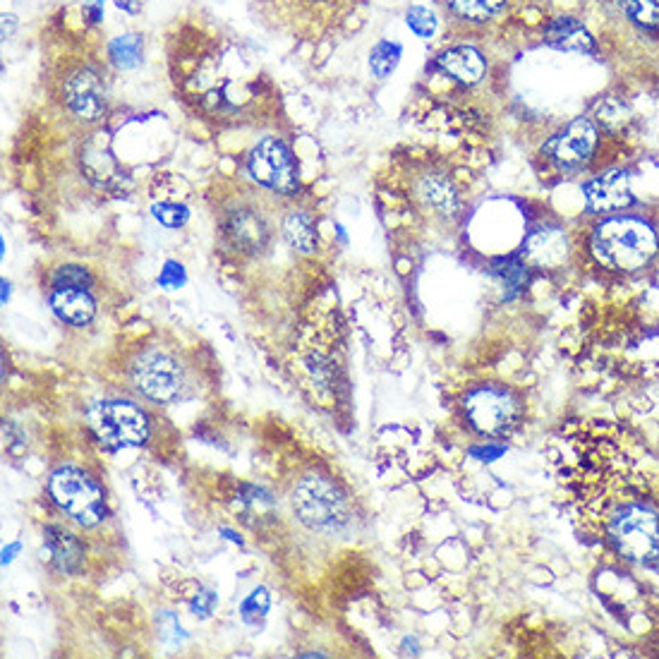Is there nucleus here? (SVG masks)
<instances>
[{
    "label": "nucleus",
    "instance_id": "f257e3e1",
    "mask_svg": "<svg viewBox=\"0 0 659 659\" xmlns=\"http://www.w3.org/2000/svg\"><path fill=\"white\" fill-rule=\"evenodd\" d=\"M659 250V238L648 221L636 216H612L595 226L592 252L604 266L621 271L643 269Z\"/></svg>",
    "mask_w": 659,
    "mask_h": 659
},
{
    "label": "nucleus",
    "instance_id": "f03ea898",
    "mask_svg": "<svg viewBox=\"0 0 659 659\" xmlns=\"http://www.w3.org/2000/svg\"><path fill=\"white\" fill-rule=\"evenodd\" d=\"M609 540L626 559L650 564L659 559V516L648 506H621L609 521Z\"/></svg>",
    "mask_w": 659,
    "mask_h": 659
},
{
    "label": "nucleus",
    "instance_id": "7ed1b4c3",
    "mask_svg": "<svg viewBox=\"0 0 659 659\" xmlns=\"http://www.w3.org/2000/svg\"><path fill=\"white\" fill-rule=\"evenodd\" d=\"M293 511L312 530H338L348 523V501L326 477H305L293 492Z\"/></svg>",
    "mask_w": 659,
    "mask_h": 659
},
{
    "label": "nucleus",
    "instance_id": "20e7f679",
    "mask_svg": "<svg viewBox=\"0 0 659 659\" xmlns=\"http://www.w3.org/2000/svg\"><path fill=\"white\" fill-rule=\"evenodd\" d=\"M51 497L65 513L84 528L101 523L106 516L104 489L77 468H60L51 477Z\"/></svg>",
    "mask_w": 659,
    "mask_h": 659
},
{
    "label": "nucleus",
    "instance_id": "39448f33",
    "mask_svg": "<svg viewBox=\"0 0 659 659\" xmlns=\"http://www.w3.org/2000/svg\"><path fill=\"white\" fill-rule=\"evenodd\" d=\"M89 422L101 444L111 451L144 444L149 434L147 415L130 401L96 403L89 413Z\"/></svg>",
    "mask_w": 659,
    "mask_h": 659
},
{
    "label": "nucleus",
    "instance_id": "423d86ee",
    "mask_svg": "<svg viewBox=\"0 0 659 659\" xmlns=\"http://www.w3.org/2000/svg\"><path fill=\"white\" fill-rule=\"evenodd\" d=\"M465 413L470 425L487 437H504L516 427L518 403L506 389L499 386H480L465 398Z\"/></svg>",
    "mask_w": 659,
    "mask_h": 659
},
{
    "label": "nucleus",
    "instance_id": "0eeeda50",
    "mask_svg": "<svg viewBox=\"0 0 659 659\" xmlns=\"http://www.w3.org/2000/svg\"><path fill=\"white\" fill-rule=\"evenodd\" d=\"M247 171L259 185L281 192V195L298 190V168H295L293 154L278 139H264L252 149L250 159H247Z\"/></svg>",
    "mask_w": 659,
    "mask_h": 659
},
{
    "label": "nucleus",
    "instance_id": "6e6552de",
    "mask_svg": "<svg viewBox=\"0 0 659 659\" xmlns=\"http://www.w3.org/2000/svg\"><path fill=\"white\" fill-rule=\"evenodd\" d=\"M132 384L151 401L168 403L183 389V370L171 355L151 350L132 365Z\"/></svg>",
    "mask_w": 659,
    "mask_h": 659
},
{
    "label": "nucleus",
    "instance_id": "1a4fd4ad",
    "mask_svg": "<svg viewBox=\"0 0 659 659\" xmlns=\"http://www.w3.org/2000/svg\"><path fill=\"white\" fill-rule=\"evenodd\" d=\"M597 147V128L590 118H576L544 144V154L561 171H578L592 159Z\"/></svg>",
    "mask_w": 659,
    "mask_h": 659
},
{
    "label": "nucleus",
    "instance_id": "9d476101",
    "mask_svg": "<svg viewBox=\"0 0 659 659\" xmlns=\"http://www.w3.org/2000/svg\"><path fill=\"white\" fill-rule=\"evenodd\" d=\"M65 104L77 118L89 120V123L104 116V84L99 75L89 68L75 72L65 82Z\"/></svg>",
    "mask_w": 659,
    "mask_h": 659
},
{
    "label": "nucleus",
    "instance_id": "9b49d317",
    "mask_svg": "<svg viewBox=\"0 0 659 659\" xmlns=\"http://www.w3.org/2000/svg\"><path fill=\"white\" fill-rule=\"evenodd\" d=\"M585 204L595 214H612L633 204L631 187H628V175L624 171H609L592 178L583 187Z\"/></svg>",
    "mask_w": 659,
    "mask_h": 659
},
{
    "label": "nucleus",
    "instance_id": "f8f14e48",
    "mask_svg": "<svg viewBox=\"0 0 659 659\" xmlns=\"http://www.w3.org/2000/svg\"><path fill=\"white\" fill-rule=\"evenodd\" d=\"M566 257L568 240L566 233L559 228H537L528 235L521 250L523 262L537 266V269H556L566 262Z\"/></svg>",
    "mask_w": 659,
    "mask_h": 659
},
{
    "label": "nucleus",
    "instance_id": "ddd939ff",
    "mask_svg": "<svg viewBox=\"0 0 659 659\" xmlns=\"http://www.w3.org/2000/svg\"><path fill=\"white\" fill-rule=\"evenodd\" d=\"M439 70L461 84H477L485 77L487 60L473 46H453L437 58Z\"/></svg>",
    "mask_w": 659,
    "mask_h": 659
},
{
    "label": "nucleus",
    "instance_id": "4468645a",
    "mask_svg": "<svg viewBox=\"0 0 659 659\" xmlns=\"http://www.w3.org/2000/svg\"><path fill=\"white\" fill-rule=\"evenodd\" d=\"M48 556L44 559L53 561V566L58 568L60 573H77L82 568V544L77 542V537L72 532L56 528H46V552Z\"/></svg>",
    "mask_w": 659,
    "mask_h": 659
},
{
    "label": "nucleus",
    "instance_id": "2eb2a0df",
    "mask_svg": "<svg viewBox=\"0 0 659 659\" xmlns=\"http://www.w3.org/2000/svg\"><path fill=\"white\" fill-rule=\"evenodd\" d=\"M544 41L549 46L559 48V51H576V53H592L595 51V39L588 29L583 27L573 17H559L544 29Z\"/></svg>",
    "mask_w": 659,
    "mask_h": 659
},
{
    "label": "nucleus",
    "instance_id": "dca6fc26",
    "mask_svg": "<svg viewBox=\"0 0 659 659\" xmlns=\"http://www.w3.org/2000/svg\"><path fill=\"white\" fill-rule=\"evenodd\" d=\"M51 307L63 322L75 326L89 324L96 312L92 295L84 288H56L51 298Z\"/></svg>",
    "mask_w": 659,
    "mask_h": 659
},
{
    "label": "nucleus",
    "instance_id": "f3484780",
    "mask_svg": "<svg viewBox=\"0 0 659 659\" xmlns=\"http://www.w3.org/2000/svg\"><path fill=\"white\" fill-rule=\"evenodd\" d=\"M226 235L243 252H257L266 243V226L252 211H235L226 221Z\"/></svg>",
    "mask_w": 659,
    "mask_h": 659
},
{
    "label": "nucleus",
    "instance_id": "a211bd4d",
    "mask_svg": "<svg viewBox=\"0 0 659 659\" xmlns=\"http://www.w3.org/2000/svg\"><path fill=\"white\" fill-rule=\"evenodd\" d=\"M84 168H87V175L94 180L96 185H104L108 190H113L118 183H123V173L118 171L116 161L113 156L108 154L106 149H92L89 147L84 151Z\"/></svg>",
    "mask_w": 659,
    "mask_h": 659
},
{
    "label": "nucleus",
    "instance_id": "6ab92c4d",
    "mask_svg": "<svg viewBox=\"0 0 659 659\" xmlns=\"http://www.w3.org/2000/svg\"><path fill=\"white\" fill-rule=\"evenodd\" d=\"M283 235H286L288 245L302 252V255H310L317 250V231H314V223L307 214L302 211H293L283 221Z\"/></svg>",
    "mask_w": 659,
    "mask_h": 659
},
{
    "label": "nucleus",
    "instance_id": "aec40b11",
    "mask_svg": "<svg viewBox=\"0 0 659 659\" xmlns=\"http://www.w3.org/2000/svg\"><path fill=\"white\" fill-rule=\"evenodd\" d=\"M494 278H497L501 293H504L506 300L518 298L523 293V288L528 286V264L518 262V259H501V262L494 266Z\"/></svg>",
    "mask_w": 659,
    "mask_h": 659
},
{
    "label": "nucleus",
    "instance_id": "412c9836",
    "mask_svg": "<svg viewBox=\"0 0 659 659\" xmlns=\"http://www.w3.org/2000/svg\"><path fill=\"white\" fill-rule=\"evenodd\" d=\"M420 197L427 207L437 209L439 214H453L456 211V192L449 185V180L439 178V175H432V178H425L420 185Z\"/></svg>",
    "mask_w": 659,
    "mask_h": 659
},
{
    "label": "nucleus",
    "instance_id": "4be33fe9",
    "mask_svg": "<svg viewBox=\"0 0 659 659\" xmlns=\"http://www.w3.org/2000/svg\"><path fill=\"white\" fill-rule=\"evenodd\" d=\"M446 5L461 20L487 22L504 10L506 0H446Z\"/></svg>",
    "mask_w": 659,
    "mask_h": 659
},
{
    "label": "nucleus",
    "instance_id": "5701e85b",
    "mask_svg": "<svg viewBox=\"0 0 659 659\" xmlns=\"http://www.w3.org/2000/svg\"><path fill=\"white\" fill-rule=\"evenodd\" d=\"M142 36L123 34L108 44V56L120 70H132L142 63Z\"/></svg>",
    "mask_w": 659,
    "mask_h": 659
},
{
    "label": "nucleus",
    "instance_id": "b1692460",
    "mask_svg": "<svg viewBox=\"0 0 659 659\" xmlns=\"http://www.w3.org/2000/svg\"><path fill=\"white\" fill-rule=\"evenodd\" d=\"M401 53L403 48L394 44V41H379V44L372 48V56H370V68L374 72V77L386 80V77L396 70L398 60H401Z\"/></svg>",
    "mask_w": 659,
    "mask_h": 659
},
{
    "label": "nucleus",
    "instance_id": "393cba45",
    "mask_svg": "<svg viewBox=\"0 0 659 659\" xmlns=\"http://www.w3.org/2000/svg\"><path fill=\"white\" fill-rule=\"evenodd\" d=\"M626 17L636 22L643 29H657L659 27V5L657 0H621Z\"/></svg>",
    "mask_w": 659,
    "mask_h": 659
},
{
    "label": "nucleus",
    "instance_id": "a878e982",
    "mask_svg": "<svg viewBox=\"0 0 659 659\" xmlns=\"http://www.w3.org/2000/svg\"><path fill=\"white\" fill-rule=\"evenodd\" d=\"M405 24H408L410 32L420 36V39H432V36L437 34L439 20L432 10L415 5V8H410L408 15H405Z\"/></svg>",
    "mask_w": 659,
    "mask_h": 659
},
{
    "label": "nucleus",
    "instance_id": "bb28decb",
    "mask_svg": "<svg viewBox=\"0 0 659 659\" xmlns=\"http://www.w3.org/2000/svg\"><path fill=\"white\" fill-rule=\"evenodd\" d=\"M151 214H154L156 221L163 223V226H168V228L185 226L187 219H190V211H187L185 204H178V202L154 204V207H151Z\"/></svg>",
    "mask_w": 659,
    "mask_h": 659
},
{
    "label": "nucleus",
    "instance_id": "cd10ccee",
    "mask_svg": "<svg viewBox=\"0 0 659 659\" xmlns=\"http://www.w3.org/2000/svg\"><path fill=\"white\" fill-rule=\"evenodd\" d=\"M269 604H271L269 592H266L264 588H257L243 602V609H240V612H243V619L247 621V624H257V619H264L266 612H269Z\"/></svg>",
    "mask_w": 659,
    "mask_h": 659
},
{
    "label": "nucleus",
    "instance_id": "c85d7f7f",
    "mask_svg": "<svg viewBox=\"0 0 659 659\" xmlns=\"http://www.w3.org/2000/svg\"><path fill=\"white\" fill-rule=\"evenodd\" d=\"M89 281L92 278H89L82 266H63V269H58L56 278H53L56 288H84L89 286Z\"/></svg>",
    "mask_w": 659,
    "mask_h": 659
},
{
    "label": "nucleus",
    "instance_id": "c756f323",
    "mask_svg": "<svg viewBox=\"0 0 659 659\" xmlns=\"http://www.w3.org/2000/svg\"><path fill=\"white\" fill-rule=\"evenodd\" d=\"M159 283L163 288H180L185 283V271H183V266H180L178 262H166V266H163V271H161V276H159Z\"/></svg>",
    "mask_w": 659,
    "mask_h": 659
},
{
    "label": "nucleus",
    "instance_id": "7c9ffc66",
    "mask_svg": "<svg viewBox=\"0 0 659 659\" xmlns=\"http://www.w3.org/2000/svg\"><path fill=\"white\" fill-rule=\"evenodd\" d=\"M216 602L219 600H216L214 592H199L195 600H192V612L202 616V619H207V616H211V612H214Z\"/></svg>",
    "mask_w": 659,
    "mask_h": 659
},
{
    "label": "nucleus",
    "instance_id": "2f4dec72",
    "mask_svg": "<svg viewBox=\"0 0 659 659\" xmlns=\"http://www.w3.org/2000/svg\"><path fill=\"white\" fill-rule=\"evenodd\" d=\"M84 3V12H87V20L96 24L104 20V5L106 0H82Z\"/></svg>",
    "mask_w": 659,
    "mask_h": 659
},
{
    "label": "nucleus",
    "instance_id": "473e14b6",
    "mask_svg": "<svg viewBox=\"0 0 659 659\" xmlns=\"http://www.w3.org/2000/svg\"><path fill=\"white\" fill-rule=\"evenodd\" d=\"M501 453H504V449H501V446H489V449H473V456L477 458H482V461H494V458H499Z\"/></svg>",
    "mask_w": 659,
    "mask_h": 659
},
{
    "label": "nucleus",
    "instance_id": "72a5a7b5",
    "mask_svg": "<svg viewBox=\"0 0 659 659\" xmlns=\"http://www.w3.org/2000/svg\"><path fill=\"white\" fill-rule=\"evenodd\" d=\"M113 3H116L118 10L130 12V15H137L139 8H142V5H139V0H113Z\"/></svg>",
    "mask_w": 659,
    "mask_h": 659
},
{
    "label": "nucleus",
    "instance_id": "f704fd0d",
    "mask_svg": "<svg viewBox=\"0 0 659 659\" xmlns=\"http://www.w3.org/2000/svg\"><path fill=\"white\" fill-rule=\"evenodd\" d=\"M8 288H10V286H8V281H3V302H8V293H10Z\"/></svg>",
    "mask_w": 659,
    "mask_h": 659
}]
</instances>
